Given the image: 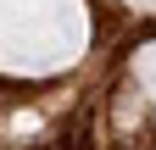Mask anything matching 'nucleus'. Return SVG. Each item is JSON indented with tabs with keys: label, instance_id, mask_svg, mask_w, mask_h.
<instances>
[{
	"label": "nucleus",
	"instance_id": "nucleus-1",
	"mask_svg": "<svg viewBox=\"0 0 156 150\" xmlns=\"http://www.w3.org/2000/svg\"><path fill=\"white\" fill-rule=\"evenodd\" d=\"M84 6L78 0H0V67L39 78L67 67L84 45Z\"/></svg>",
	"mask_w": 156,
	"mask_h": 150
}]
</instances>
